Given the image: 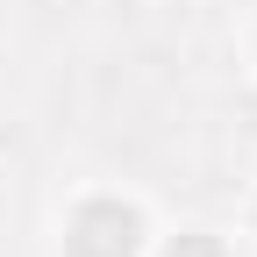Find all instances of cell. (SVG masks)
I'll use <instances>...</instances> for the list:
<instances>
[{"mask_svg": "<svg viewBox=\"0 0 257 257\" xmlns=\"http://www.w3.org/2000/svg\"><path fill=\"white\" fill-rule=\"evenodd\" d=\"M64 250L72 257H136V214L121 200H93V207H79Z\"/></svg>", "mask_w": 257, "mask_h": 257, "instance_id": "1", "label": "cell"}, {"mask_svg": "<svg viewBox=\"0 0 257 257\" xmlns=\"http://www.w3.org/2000/svg\"><path fill=\"white\" fill-rule=\"evenodd\" d=\"M172 257H221V243H214V236H179Z\"/></svg>", "mask_w": 257, "mask_h": 257, "instance_id": "2", "label": "cell"}]
</instances>
